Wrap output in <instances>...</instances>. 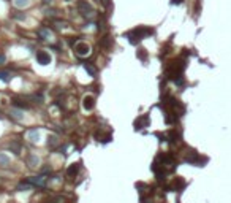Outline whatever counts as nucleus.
I'll list each match as a JSON object with an SVG mask.
<instances>
[{
	"mask_svg": "<svg viewBox=\"0 0 231 203\" xmlns=\"http://www.w3.org/2000/svg\"><path fill=\"white\" fill-rule=\"evenodd\" d=\"M152 29H149V27H138V29L132 30V32H128L127 36L130 38V43H136V41H141L143 38H146L147 35H152Z\"/></svg>",
	"mask_w": 231,
	"mask_h": 203,
	"instance_id": "f257e3e1",
	"label": "nucleus"
},
{
	"mask_svg": "<svg viewBox=\"0 0 231 203\" xmlns=\"http://www.w3.org/2000/svg\"><path fill=\"white\" fill-rule=\"evenodd\" d=\"M76 6H78V11L82 14V16H86V17H90V16H94V6H92L87 0H78L76 2Z\"/></svg>",
	"mask_w": 231,
	"mask_h": 203,
	"instance_id": "f03ea898",
	"label": "nucleus"
},
{
	"mask_svg": "<svg viewBox=\"0 0 231 203\" xmlns=\"http://www.w3.org/2000/svg\"><path fill=\"white\" fill-rule=\"evenodd\" d=\"M75 51H76L78 56H81V57H87L92 49H90V44H87L86 41H78V43L75 44Z\"/></svg>",
	"mask_w": 231,
	"mask_h": 203,
	"instance_id": "7ed1b4c3",
	"label": "nucleus"
},
{
	"mask_svg": "<svg viewBox=\"0 0 231 203\" xmlns=\"http://www.w3.org/2000/svg\"><path fill=\"white\" fill-rule=\"evenodd\" d=\"M35 57H36V62H38L40 65H49L51 63V56H49V52H46V51H38L35 54Z\"/></svg>",
	"mask_w": 231,
	"mask_h": 203,
	"instance_id": "20e7f679",
	"label": "nucleus"
},
{
	"mask_svg": "<svg viewBox=\"0 0 231 203\" xmlns=\"http://www.w3.org/2000/svg\"><path fill=\"white\" fill-rule=\"evenodd\" d=\"M82 108H84L86 111H92V109L95 108V97L94 95H86L82 98Z\"/></svg>",
	"mask_w": 231,
	"mask_h": 203,
	"instance_id": "39448f33",
	"label": "nucleus"
},
{
	"mask_svg": "<svg viewBox=\"0 0 231 203\" xmlns=\"http://www.w3.org/2000/svg\"><path fill=\"white\" fill-rule=\"evenodd\" d=\"M13 106L17 108V109H22V108H30V103H27L24 98L14 97V98H13Z\"/></svg>",
	"mask_w": 231,
	"mask_h": 203,
	"instance_id": "423d86ee",
	"label": "nucleus"
},
{
	"mask_svg": "<svg viewBox=\"0 0 231 203\" xmlns=\"http://www.w3.org/2000/svg\"><path fill=\"white\" fill-rule=\"evenodd\" d=\"M27 140L29 141H32V143H38V140H40V130H36V128H32V130H29L27 132Z\"/></svg>",
	"mask_w": 231,
	"mask_h": 203,
	"instance_id": "0eeeda50",
	"label": "nucleus"
},
{
	"mask_svg": "<svg viewBox=\"0 0 231 203\" xmlns=\"http://www.w3.org/2000/svg\"><path fill=\"white\" fill-rule=\"evenodd\" d=\"M147 124H149V116L147 114H144V116H141L138 121L135 122V125H136V130L138 128H144V127H147Z\"/></svg>",
	"mask_w": 231,
	"mask_h": 203,
	"instance_id": "6e6552de",
	"label": "nucleus"
},
{
	"mask_svg": "<svg viewBox=\"0 0 231 203\" xmlns=\"http://www.w3.org/2000/svg\"><path fill=\"white\" fill-rule=\"evenodd\" d=\"M38 35L41 40H51L52 38V32L49 29H44V27H41V29H38Z\"/></svg>",
	"mask_w": 231,
	"mask_h": 203,
	"instance_id": "1a4fd4ad",
	"label": "nucleus"
},
{
	"mask_svg": "<svg viewBox=\"0 0 231 203\" xmlns=\"http://www.w3.org/2000/svg\"><path fill=\"white\" fill-rule=\"evenodd\" d=\"M27 163H29V167H32V168H36V167H38V163H40V159H38V155H35V154L29 155V159H27Z\"/></svg>",
	"mask_w": 231,
	"mask_h": 203,
	"instance_id": "9d476101",
	"label": "nucleus"
},
{
	"mask_svg": "<svg viewBox=\"0 0 231 203\" xmlns=\"http://www.w3.org/2000/svg\"><path fill=\"white\" fill-rule=\"evenodd\" d=\"M10 116H11L13 119H16V121H21V119L24 117L22 111H21V109H17V108H13V109H11V111H10Z\"/></svg>",
	"mask_w": 231,
	"mask_h": 203,
	"instance_id": "9b49d317",
	"label": "nucleus"
},
{
	"mask_svg": "<svg viewBox=\"0 0 231 203\" xmlns=\"http://www.w3.org/2000/svg\"><path fill=\"white\" fill-rule=\"evenodd\" d=\"M78 171H79V163H71L70 168H68V176H70V178L76 176Z\"/></svg>",
	"mask_w": 231,
	"mask_h": 203,
	"instance_id": "f8f14e48",
	"label": "nucleus"
},
{
	"mask_svg": "<svg viewBox=\"0 0 231 203\" xmlns=\"http://www.w3.org/2000/svg\"><path fill=\"white\" fill-rule=\"evenodd\" d=\"M29 182L36 184V186H44V176H32L29 178Z\"/></svg>",
	"mask_w": 231,
	"mask_h": 203,
	"instance_id": "ddd939ff",
	"label": "nucleus"
},
{
	"mask_svg": "<svg viewBox=\"0 0 231 203\" xmlns=\"http://www.w3.org/2000/svg\"><path fill=\"white\" fill-rule=\"evenodd\" d=\"M57 144H59V138L55 136V135H49L48 136V146L51 147V149H54Z\"/></svg>",
	"mask_w": 231,
	"mask_h": 203,
	"instance_id": "4468645a",
	"label": "nucleus"
},
{
	"mask_svg": "<svg viewBox=\"0 0 231 203\" xmlns=\"http://www.w3.org/2000/svg\"><path fill=\"white\" fill-rule=\"evenodd\" d=\"M184 186H185V182H184V179H181V178H176V181L173 182V186H171V187H173L174 190H179V189H182Z\"/></svg>",
	"mask_w": 231,
	"mask_h": 203,
	"instance_id": "2eb2a0df",
	"label": "nucleus"
},
{
	"mask_svg": "<svg viewBox=\"0 0 231 203\" xmlns=\"http://www.w3.org/2000/svg\"><path fill=\"white\" fill-rule=\"evenodd\" d=\"M29 3H30V0H13V5L16 8H25Z\"/></svg>",
	"mask_w": 231,
	"mask_h": 203,
	"instance_id": "dca6fc26",
	"label": "nucleus"
},
{
	"mask_svg": "<svg viewBox=\"0 0 231 203\" xmlns=\"http://www.w3.org/2000/svg\"><path fill=\"white\" fill-rule=\"evenodd\" d=\"M6 165H10V157L6 154L0 152V167H6Z\"/></svg>",
	"mask_w": 231,
	"mask_h": 203,
	"instance_id": "f3484780",
	"label": "nucleus"
},
{
	"mask_svg": "<svg viewBox=\"0 0 231 203\" xmlns=\"http://www.w3.org/2000/svg\"><path fill=\"white\" fill-rule=\"evenodd\" d=\"M10 149L14 152V154H21V143L19 141H13L10 144Z\"/></svg>",
	"mask_w": 231,
	"mask_h": 203,
	"instance_id": "a211bd4d",
	"label": "nucleus"
},
{
	"mask_svg": "<svg viewBox=\"0 0 231 203\" xmlns=\"http://www.w3.org/2000/svg\"><path fill=\"white\" fill-rule=\"evenodd\" d=\"M111 41H113V38H109V36H105L103 40H101V48H105V49H109L111 48Z\"/></svg>",
	"mask_w": 231,
	"mask_h": 203,
	"instance_id": "6ab92c4d",
	"label": "nucleus"
},
{
	"mask_svg": "<svg viewBox=\"0 0 231 203\" xmlns=\"http://www.w3.org/2000/svg\"><path fill=\"white\" fill-rule=\"evenodd\" d=\"M11 73L6 71V70H0V81H10Z\"/></svg>",
	"mask_w": 231,
	"mask_h": 203,
	"instance_id": "aec40b11",
	"label": "nucleus"
},
{
	"mask_svg": "<svg viewBox=\"0 0 231 203\" xmlns=\"http://www.w3.org/2000/svg\"><path fill=\"white\" fill-rule=\"evenodd\" d=\"M84 68H86V71L89 73L90 76H97V70H95L94 67H92L90 63H84Z\"/></svg>",
	"mask_w": 231,
	"mask_h": 203,
	"instance_id": "412c9836",
	"label": "nucleus"
},
{
	"mask_svg": "<svg viewBox=\"0 0 231 203\" xmlns=\"http://www.w3.org/2000/svg\"><path fill=\"white\" fill-rule=\"evenodd\" d=\"M179 138H181V135H179L177 132H171V133H170V141H171V143H177Z\"/></svg>",
	"mask_w": 231,
	"mask_h": 203,
	"instance_id": "4be33fe9",
	"label": "nucleus"
},
{
	"mask_svg": "<svg viewBox=\"0 0 231 203\" xmlns=\"http://www.w3.org/2000/svg\"><path fill=\"white\" fill-rule=\"evenodd\" d=\"M30 189H32V186H30V184H27V182H25V184L22 182V184H19V186H17V190H30Z\"/></svg>",
	"mask_w": 231,
	"mask_h": 203,
	"instance_id": "5701e85b",
	"label": "nucleus"
},
{
	"mask_svg": "<svg viewBox=\"0 0 231 203\" xmlns=\"http://www.w3.org/2000/svg\"><path fill=\"white\" fill-rule=\"evenodd\" d=\"M138 56H140V59L146 60V57H147V54H146V49H140V51H138Z\"/></svg>",
	"mask_w": 231,
	"mask_h": 203,
	"instance_id": "b1692460",
	"label": "nucleus"
},
{
	"mask_svg": "<svg viewBox=\"0 0 231 203\" xmlns=\"http://www.w3.org/2000/svg\"><path fill=\"white\" fill-rule=\"evenodd\" d=\"M57 10H46V14H48V16H57Z\"/></svg>",
	"mask_w": 231,
	"mask_h": 203,
	"instance_id": "393cba45",
	"label": "nucleus"
},
{
	"mask_svg": "<svg viewBox=\"0 0 231 203\" xmlns=\"http://www.w3.org/2000/svg\"><path fill=\"white\" fill-rule=\"evenodd\" d=\"M63 201H65V200H63L62 197H57V198H54V200H52V203H63Z\"/></svg>",
	"mask_w": 231,
	"mask_h": 203,
	"instance_id": "a878e982",
	"label": "nucleus"
},
{
	"mask_svg": "<svg viewBox=\"0 0 231 203\" xmlns=\"http://www.w3.org/2000/svg\"><path fill=\"white\" fill-rule=\"evenodd\" d=\"M5 60H6L5 54H0V65H3V63H5Z\"/></svg>",
	"mask_w": 231,
	"mask_h": 203,
	"instance_id": "bb28decb",
	"label": "nucleus"
},
{
	"mask_svg": "<svg viewBox=\"0 0 231 203\" xmlns=\"http://www.w3.org/2000/svg\"><path fill=\"white\" fill-rule=\"evenodd\" d=\"M101 2H103V3L106 5V6H109V0H101Z\"/></svg>",
	"mask_w": 231,
	"mask_h": 203,
	"instance_id": "cd10ccee",
	"label": "nucleus"
}]
</instances>
